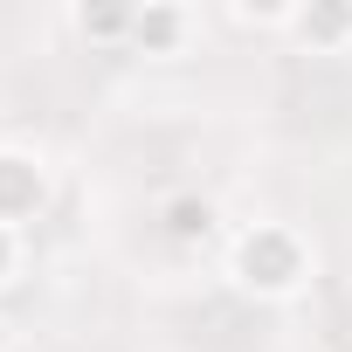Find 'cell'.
<instances>
[{
    "label": "cell",
    "mask_w": 352,
    "mask_h": 352,
    "mask_svg": "<svg viewBox=\"0 0 352 352\" xmlns=\"http://www.w3.org/2000/svg\"><path fill=\"white\" fill-rule=\"evenodd\" d=\"M42 208V173L28 159H0V228H14Z\"/></svg>",
    "instance_id": "obj_2"
},
{
    "label": "cell",
    "mask_w": 352,
    "mask_h": 352,
    "mask_svg": "<svg viewBox=\"0 0 352 352\" xmlns=\"http://www.w3.org/2000/svg\"><path fill=\"white\" fill-rule=\"evenodd\" d=\"M235 270H242V283H249V290H270V297H283V290H297V276H304V256H297V242H290L283 228H256V235L242 242Z\"/></svg>",
    "instance_id": "obj_1"
},
{
    "label": "cell",
    "mask_w": 352,
    "mask_h": 352,
    "mask_svg": "<svg viewBox=\"0 0 352 352\" xmlns=\"http://www.w3.org/2000/svg\"><path fill=\"white\" fill-rule=\"evenodd\" d=\"M0 352H8V331H0Z\"/></svg>",
    "instance_id": "obj_5"
},
{
    "label": "cell",
    "mask_w": 352,
    "mask_h": 352,
    "mask_svg": "<svg viewBox=\"0 0 352 352\" xmlns=\"http://www.w3.org/2000/svg\"><path fill=\"white\" fill-rule=\"evenodd\" d=\"M173 235H208V201H201V208H194V201L173 208Z\"/></svg>",
    "instance_id": "obj_3"
},
{
    "label": "cell",
    "mask_w": 352,
    "mask_h": 352,
    "mask_svg": "<svg viewBox=\"0 0 352 352\" xmlns=\"http://www.w3.org/2000/svg\"><path fill=\"white\" fill-rule=\"evenodd\" d=\"M0 270H8V228H0Z\"/></svg>",
    "instance_id": "obj_4"
}]
</instances>
